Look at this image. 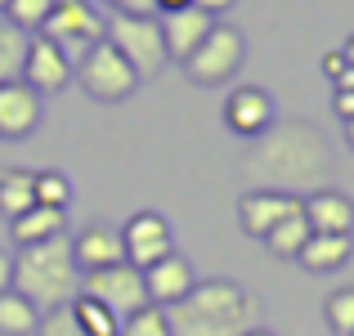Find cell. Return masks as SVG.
I'll use <instances>...</instances> for the list:
<instances>
[{
  "mask_svg": "<svg viewBox=\"0 0 354 336\" xmlns=\"http://www.w3.org/2000/svg\"><path fill=\"white\" fill-rule=\"evenodd\" d=\"M242 175L256 180V189L301 193L332 175V148L310 121H278L251 139V148L242 153Z\"/></svg>",
  "mask_w": 354,
  "mask_h": 336,
  "instance_id": "cell-1",
  "label": "cell"
},
{
  "mask_svg": "<svg viewBox=\"0 0 354 336\" xmlns=\"http://www.w3.org/2000/svg\"><path fill=\"white\" fill-rule=\"evenodd\" d=\"M260 319V305L247 287L229 283V278H207L193 283L184 301L166 305V323L171 336H242Z\"/></svg>",
  "mask_w": 354,
  "mask_h": 336,
  "instance_id": "cell-2",
  "label": "cell"
},
{
  "mask_svg": "<svg viewBox=\"0 0 354 336\" xmlns=\"http://www.w3.org/2000/svg\"><path fill=\"white\" fill-rule=\"evenodd\" d=\"M81 269L72 260V238L59 233L50 242H32L14 256V292H23L36 310H59L77 296Z\"/></svg>",
  "mask_w": 354,
  "mask_h": 336,
  "instance_id": "cell-3",
  "label": "cell"
},
{
  "mask_svg": "<svg viewBox=\"0 0 354 336\" xmlns=\"http://www.w3.org/2000/svg\"><path fill=\"white\" fill-rule=\"evenodd\" d=\"M104 41H113L121 50V59L144 77H157L166 68V36H162V23L157 14H108V27H104Z\"/></svg>",
  "mask_w": 354,
  "mask_h": 336,
  "instance_id": "cell-4",
  "label": "cell"
},
{
  "mask_svg": "<svg viewBox=\"0 0 354 336\" xmlns=\"http://www.w3.org/2000/svg\"><path fill=\"white\" fill-rule=\"evenodd\" d=\"M72 77H77L81 90H86L90 99H99V104H121V99H130L135 86H139V72L121 59V50L113 41H95L90 45V50L77 59Z\"/></svg>",
  "mask_w": 354,
  "mask_h": 336,
  "instance_id": "cell-5",
  "label": "cell"
},
{
  "mask_svg": "<svg viewBox=\"0 0 354 336\" xmlns=\"http://www.w3.org/2000/svg\"><path fill=\"white\" fill-rule=\"evenodd\" d=\"M104 27H108V18L99 14L90 0H54L41 36H50V41L72 59V68H77L81 54H86L95 41H104Z\"/></svg>",
  "mask_w": 354,
  "mask_h": 336,
  "instance_id": "cell-6",
  "label": "cell"
},
{
  "mask_svg": "<svg viewBox=\"0 0 354 336\" xmlns=\"http://www.w3.org/2000/svg\"><path fill=\"white\" fill-rule=\"evenodd\" d=\"M81 296H95V301H104L108 310L117 314V319H130L135 310H144L148 301V287H144V269H135L130 260H121V265H108V269H90V274H81L77 283Z\"/></svg>",
  "mask_w": 354,
  "mask_h": 336,
  "instance_id": "cell-7",
  "label": "cell"
},
{
  "mask_svg": "<svg viewBox=\"0 0 354 336\" xmlns=\"http://www.w3.org/2000/svg\"><path fill=\"white\" fill-rule=\"evenodd\" d=\"M242 59H247L242 32L229 27V23H216L207 32V41L184 59V72H189V81H198V86H220V81H229L242 68Z\"/></svg>",
  "mask_w": 354,
  "mask_h": 336,
  "instance_id": "cell-8",
  "label": "cell"
},
{
  "mask_svg": "<svg viewBox=\"0 0 354 336\" xmlns=\"http://www.w3.org/2000/svg\"><path fill=\"white\" fill-rule=\"evenodd\" d=\"M121 242H126V260L135 269H148L175 251V233L166 224V216H157V211H135L126 220V229H121Z\"/></svg>",
  "mask_w": 354,
  "mask_h": 336,
  "instance_id": "cell-9",
  "label": "cell"
},
{
  "mask_svg": "<svg viewBox=\"0 0 354 336\" xmlns=\"http://www.w3.org/2000/svg\"><path fill=\"white\" fill-rule=\"evenodd\" d=\"M301 207H305L301 193L251 189V193H242V202H238V224H242V233H251V238L265 242V238H269V229H274L278 220L292 216V211H301Z\"/></svg>",
  "mask_w": 354,
  "mask_h": 336,
  "instance_id": "cell-10",
  "label": "cell"
},
{
  "mask_svg": "<svg viewBox=\"0 0 354 336\" xmlns=\"http://www.w3.org/2000/svg\"><path fill=\"white\" fill-rule=\"evenodd\" d=\"M23 81L36 95H59L72 81V59L50 41V36H32L27 45V63H23Z\"/></svg>",
  "mask_w": 354,
  "mask_h": 336,
  "instance_id": "cell-11",
  "label": "cell"
},
{
  "mask_svg": "<svg viewBox=\"0 0 354 336\" xmlns=\"http://www.w3.org/2000/svg\"><path fill=\"white\" fill-rule=\"evenodd\" d=\"M157 23H162V36H166V54L184 63L207 41L211 27H216V14H207V9H198V5H180V9H162Z\"/></svg>",
  "mask_w": 354,
  "mask_h": 336,
  "instance_id": "cell-12",
  "label": "cell"
},
{
  "mask_svg": "<svg viewBox=\"0 0 354 336\" xmlns=\"http://www.w3.org/2000/svg\"><path fill=\"white\" fill-rule=\"evenodd\" d=\"M225 126L234 130L238 139H256L274 126V99L260 86H238L234 95L225 99Z\"/></svg>",
  "mask_w": 354,
  "mask_h": 336,
  "instance_id": "cell-13",
  "label": "cell"
},
{
  "mask_svg": "<svg viewBox=\"0 0 354 336\" xmlns=\"http://www.w3.org/2000/svg\"><path fill=\"white\" fill-rule=\"evenodd\" d=\"M41 126V95L27 81L0 86V139H27Z\"/></svg>",
  "mask_w": 354,
  "mask_h": 336,
  "instance_id": "cell-14",
  "label": "cell"
},
{
  "mask_svg": "<svg viewBox=\"0 0 354 336\" xmlns=\"http://www.w3.org/2000/svg\"><path fill=\"white\" fill-rule=\"evenodd\" d=\"M193 283H198V274H193V265L180 256V251H171L166 260H157V265L144 269V287H148V301L153 305H175L184 301V296L193 292Z\"/></svg>",
  "mask_w": 354,
  "mask_h": 336,
  "instance_id": "cell-15",
  "label": "cell"
},
{
  "mask_svg": "<svg viewBox=\"0 0 354 336\" xmlns=\"http://www.w3.org/2000/svg\"><path fill=\"white\" fill-rule=\"evenodd\" d=\"M72 260H77L81 274L90 269H108L126 260V242H121V229H108V224H90L72 238Z\"/></svg>",
  "mask_w": 354,
  "mask_h": 336,
  "instance_id": "cell-16",
  "label": "cell"
},
{
  "mask_svg": "<svg viewBox=\"0 0 354 336\" xmlns=\"http://www.w3.org/2000/svg\"><path fill=\"white\" fill-rule=\"evenodd\" d=\"M305 220L314 233H354V202L337 189L305 193Z\"/></svg>",
  "mask_w": 354,
  "mask_h": 336,
  "instance_id": "cell-17",
  "label": "cell"
},
{
  "mask_svg": "<svg viewBox=\"0 0 354 336\" xmlns=\"http://www.w3.org/2000/svg\"><path fill=\"white\" fill-rule=\"evenodd\" d=\"M350 256H354V233H310V242L296 260L310 274H332V269L350 265Z\"/></svg>",
  "mask_w": 354,
  "mask_h": 336,
  "instance_id": "cell-18",
  "label": "cell"
},
{
  "mask_svg": "<svg viewBox=\"0 0 354 336\" xmlns=\"http://www.w3.org/2000/svg\"><path fill=\"white\" fill-rule=\"evenodd\" d=\"M9 233H14L18 247H32V242H50L59 233H68V211L59 207H41L36 202L32 211H23L18 220H9Z\"/></svg>",
  "mask_w": 354,
  "mask_h": 336,
  "instance_id": "cell-19",
  "label": "cell"
},
{
  "mask_svg": "<svg viewBox=\"0 0 354 336\" xmlns=\"http://www.w3.org/2000/svg\"><path fill=\"white\" fill-rule=\"evenodd\" d=\"M32 207H36V171H23V166L0 171V216L18 220Z\"/></svg>",
  "mask_w": 354,
  "mask_h": 336,
  "instance_id": "cell-20",
  "label": "cell"
},
{
  "mask_svg": "<svg viewBox=\"0 0 354 336\" xmlns=\"http://www.w3.org/2000/svg\"><path fill=\"white\" fill-rule=\"evenodd\" d=\"M310 220H305V207L301 211H292V216H283V220H278L274 224V229H269V251H274V256L278 260H296V256H301V251H305V242H310Z\"/></svg>",
  "mask_w": 354,
  "mask_h": 336,
  "instance_id": "cell-21",
  "label": "cell"
},
{
  "mask_svg": "<svg viewBox=\"0 0 354 336\" xmlns=\"http://www.w3.org/2000/svg\"><path fill=\"white\" fill-rule=\"evenodd\" d=\"M27 45H32V32L14 27L5 14H0V86H5V81H23Z\"/></svg>",
  "mask_w": 354,
  "mask_h": 336,
  "instance_id": "cell-22",
  "label": "cell"
},
{
  "mask_svg": "<svg viewBox=\"0 0 354 336\" xmlns=\"http://www.w3.org/2000/svg\"><path fill=\"white\" fill-rule=\"evenodd\" d=\"M36 323H41V310L27 301L23 292H0V336H36Z\"/></svg>",
  "mask_w": 354,
  "mask_h": 336,
  "instance_id": "cell-23",
  "label": "cell"
},
{
  "mask_svg": "<svg viewBox=\"0 0 354 336\" xmlns=\"http://www.w3.org/2000/svg\"><path fill=\"white\" fill-rule=\"evenodd\" d=\"M68 310H72V319L81 323V332L86 336H121V319L113 310H108L104 301H95V296H72L68 301Z\"/></svg>",
  "mask_w": 354,
  "mask_h": 336,
  "instance_id": "cell-24",
  "label": "cell"
},
{
  "mask_svg": "<svg viewBox=\"0 0 354 336\" xmlns=\"http://www.w3.org/2000/svg\"><path fill=\"white\" fill-rule=\"evenodd\" d=\"M121 336H171V323H166L162 305H144L130 319H121Z\"/></svg>",
  "mask_w": 354,
  "mask_h": 336,
  "instance_id": "cell-25",
  "label": "cell"
},
{
  "mask_svg": "<svg viewBox=\"0 0 354 336\" xmlns=\"http://www.w3.org/2000/svg\"><path fill=\"white\" fill-rule=\"evenodd\" d=\"M36 202H41V207L68 211V202H72V180H68L63 171H41V175H36Z\"/></svg>",
  "mask_w": 354,
  "mask_h": 336,
  "instance_id": "cell-26",
  "label": "cell"
},
{
  "mask_svg": "<svg viewBox=\"0 0 354 336\" xmlns=\"http://www.w3.org/2000/svg\"><path fill=\"white\" fill-rule=\"evenodd\" d=\"M50 9H54V0H9L5 18L14 27H23V32H41L45 18H50Z\"/></svg>",
  "mask_w": 354,
  "mask_h": 336,
  "instance_id": "cell-27",
  "label": "cell"
},
{
  "mask_svg": "<svg viewBox=\"0 0 354 336\" xmlns=\"http://www.w3.org/2000/svg\"><path fill=\"white\" fill-rule=\"evenodd\" d=\"M328 323L337 336H354V287H341L328 296Z\"/></svg>",
  "mask_w": 354,
  "mask_h": 336,
  "instance_id": "cell-28",
  "label": "cell"
},
{
  "mask_svg": "<svg viewBox=\"0 0 354 336\" xmlns=\"http://www.w3.org/2000/svg\"><path fill=\"white\" fill-rule=\"evenodd\" d=\"M36 336H86V332H81V323L72 319L68 305H59V310H45V314H41Z\"/></svg>",
  "mask_w": 354,
  "mask_h": 336,
  "instance_id": "cell-29",
  "label": "cell"
},
{
  "mask_svg": "<svg viewBox=\"0 0 354 336\" xmlns=\"http://www.w3.org/2000/svg\"><path fill=\"white\" fill-rule=\"evenodd\" d=\"M113 14H157V0H104Z\"/></svg>",
  "mask_w": 354,
  "mask_h": 336,
  "instance_id": "cell-30",
  "label": "cell"
},
{
  "mask_svg": "<svg viewBox=\"0 0 354 336\" xmlns=\"http://www.w3.org/2000/svg\"><path fill=\"white\" fill-rule=\"evenodd\" d=\"M346 68H350V63H346V54H341V50H328V54H323V77H328L332 86H337V77Z\"/></svg>",
  "mask_w": 354,
  "mask_h": 336,
  "instance_id": "cell-31",
  "label": "cell"
},
{
  "mask_svg": "<svg viewBox=\"0 0 354 336\" xmlns=\"http://www.w3.org/2000/svg\"><path fill=\"white\" fill-rule=\"evenodd\" d=\"M332 108H337V117H341V121H354V90H337Z\"/></svg>",
  "mask_w": 354,
  "mask_h": 336,
  "instance_id": "cell-32",
  "label": "cell"
},
{
  "mask_svg": "<svg viewBox=\"0 0 354 336\" xmlns=\"http://www.w3.org/2000/svg\"><path fill=\"white\" fill-rule=\"evenodd\" d=\"M9 287H14V256L0 251V292H9Z\"/></svg>",
  "mask_w": 354,
  "mask_h": 336,
  "instance_id": "cell-33",
  "label": "cell"
},
{
  "mask_svg": "<svg viewBox=\"0 0 354 336\" xmlns=\"http://www.w3.org/2000/svg\"><path fill=\"white\" fill-rule=\"evenodd\" d=\"M193 5H198V9H207V14H225V9L234 5V0H193Z\"/></svg>",
  "mask_w": 354,
  "mask_h": 336,
  "instance_id": "cell-34",
  "label": "cell"
},
{
  "mask_svg": "<svg viewBox=\"0 0 354 336\" xmlns=\"http://www.w3.org/2000/svg\"><path fill=\"white\" fill-rule=\"evenodd\" d=\"M337 90H354V68H346V72L337 77Z\"/></svg>",
  "mask_w": 354,
  "mask_h": 336,
  "instance_id": "cell-35",
  "label": "cell"
},
{
  "mask_svg": "<svg viewBox=\"0 0 354 336\" xmlns=\"http://www.w3.org/2000/svg\"><path fill=\"white\" fill-rule=\"evenodd\" d=\"M180 5H193V0H157V14L162 9H180Z\"/></svg>",
  "mask_w": 354,
  "mask_h": 336,
  "instance_id": "cell-36",
  "label": "cell"
},
{
  "mask_svg": "<svg viewBox=\"0 0 354 336\" xmlns=\"http://www.w3.org/2000/svg\"><path fill=\"white\" fill-rule=\"evenodd\" d=\"M341 54H346V63H350V68H354V36H350L346 45H341Z\"/></svg>",
  "mask_w": 354,
  "mask_h": 336,
  "instance_id": "cell-37",
  "label": "cell"
},
{
  "mask_svg": "<svg viewBox=\"0 0 354 336\" xmlns=\"http://www.w3.org/2000/svg\"><path fill=\"white\" fill-rule=\"evenodd\" d=\"M341 126H346V144L354 148V121H341Z\"/></svg>",
  "mask_w": 354,
  "mask_h": 336,
  "instance_id": "cell-38",
  "label": "cell"
},
{
  "mask_svg": "<svg viewBox=\"0 0 354 336\" xmlns=\"http://www.w3.org/2000/svg\"><path fill=\"white\" fill-rule=\"evenodd\" d=\"M242 336H274V332H265V328H251V332H242Z\"/></svg>",
  "mask_w": 354,
  "mask_h": 336,
  "instance_id": "cell-39",
  "label": "cell"
},
{
  "mask_svg": "<svg viewBox=\"0 0 354 336\" xmlns=\"http://www.w3.org/2000/svg\"><path fill=\"white\" fill-rule=\"evenodd\" d=\"M5 9H9V0H0V14H5Z\"/></svg>",
  "mask_w": 354,
  "mask_h": 336,
  "instance_id": "cell-40",
  "label": "cell"
}]
</instances>
